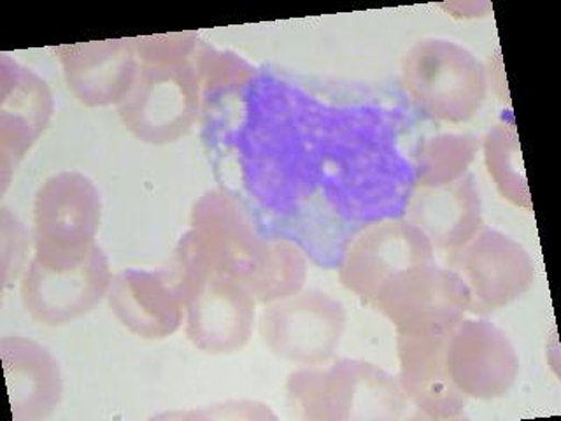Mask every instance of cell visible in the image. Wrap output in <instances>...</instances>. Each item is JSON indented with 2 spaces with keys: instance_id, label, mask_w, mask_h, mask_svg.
<instances>
[{
  "instance_id": "obj_11",
  "label": "cell",
  "mask_w": 561,
  "mask_h": 421,
  "mask_svg": "<svg viewBox=\"0 0 561 421\" xmlns=\"http://www.w3.org/2000/svg\"><path fill=\"white\" fill-rule=\"evenodd\" d=\"M107 304L119 323L137 338H169L183 321V298L171 269L119 271L111 281Z\"/></svg>"
},
{
  "instance_id": "obj_10",
  "label": "cell",
  "mask_w": 561,
  "mask_h": 421,
  "mask_svg": "<svg viewBox=\"0 0 561 421\" xmlns=\"http://www.w3.org/2000/svg\"><path fill=\"white\" fill-rule=\"evenodd\" d=\"M0 155L2 181L37 143L53 114V96L44 79L2 55L0 67Z\"/></svg>"
},
{
  "instance_id": "obj_7",
  "label": "cell",
  "mask_w": 561,
  "mask_h": 421,
  "mask_svg": "<svg viewBox=\"0 0 561 421\" xmlns=\"http://www.w3.org/2000/svg\"><path fill=\"white\" fill-rule=\"evenodd\" d=\"M469 298L460 277L428 263L391 277L370 304L397 325L400 335H420L451 332Z\"/></svg>"
},
{
  "instance_id": "obj_9",
  "label": "cell",
  "mask_w": 561,
  "mask_h": 421,
  "mask_svg": "<svg viewBox=\"0 0 561 421\" xmlns=\"http://www.w3.org/2000/svg\"><path fill=\"white\" fill-rule=\"evenodd\" d=\"M432 263V242L416 225L385 221L373 225L350 246L341 268L346 288L373 303L391 277Z\"/></svg>"
},
{
  "instance_id": "obj_5",
  "label": "cell",
  "mask_w": 561,
  "mask_h": 421,
  "mask_svg": "<svg viewBox=\"0 0 561 421\" xmlns=\"http://www.w3.org/2000/svg\"><path fill=\"white\" fill-rule=\"evenodd\" d=\"M346 329L341 303L323 292H302L268 304L260 320V335L277 356L320 367L337 351Z\"/></svg>"
},
{
  "instance_id": "obj_12",
  "label": "cell",
  "mask_w": 561,
  "mask_h": 421,
  "mask_svg": "<svg viewBox=\"0 0 561 421\" xmlns=\"http://www.w3.org/2000/svg\"><path fill=\"white\" fill-rule=\"evenodd\" d=\"M55 53L60 58L70 92L90 107L118 105L139 69L131 39L67 44L55 48Z\"/></svg>"
},
{
  "instance_id": "obj_15",
  "label": "cell",
  "mask_w": 561,
  "mask_h": 421,
  "mask_svg": "<svg viewBox=\"0 0 561 421\" xmlns=\"http://www.w3.org/2000/svg\"><path fill=\"white\" fill-rule=\"evenodd\" d=\"M0 356L14 421L51 417L64 397V377L55 356L22 335L2 338Z\"/></svg>"
},
{
  "instance_id": "obj_17",
  "label": "cell",
  "mask_w": 561,
  "mask_h": 421,
  "mask_svg": "<svg viewBox=\"0 0 561 421\" xmlns=\"http://www.w3.org/2000/svg\"><path fill=\"white\" fill-rule=\"evenodd\" d=\"M412 221L443 248L465 244L481 225L479 195L472 180L421 190L412 202Z\"/></svg>"
},
{
  "instance_id": "obj_2",
  "label": "cell",
  "mask_w": 561,
  "mask_h": 421,
  "mask_svg": "<svg viewBox=\"0 0 561 421\" xmlns=\"http://www.w3.org/2000/svg\"><path fill=\"white\" fill-rule=\"evenodd\" d=\"M288 397L309 420H391L403 408L402 391L385 371L351 360L295 373Z\"/></svg>"
},
{
  "instance_id": "obj_4",
  "label": "cell",
  "mask_w": 561,
  "mask_h": 421,
  "mask_svg": "<svg viewBox=\"0 0 561 421\" xmlns=\"http://www.w3.org/2000/svg\"><path fill=\"white\" fill-rule=\"evenodd\" d=\"M198 111V72L184 60L139 61L136 79L118 104L123 125L137 139L165 145L192 127Z\"/></svg>"
},
{
  "instance_id": "obj_16",
  "label": "cell",
  "mask_w": 561,
  "mask_h": 421,
  "mask_svg": "<svg viewBox=\"0 0 561 421\" xmlns=\"http://www.w3.org/2000/svg\"><path fill=\"white\" fill-rule=\"evenodd\" d=\"M446 333L400 335V368L402 386L420 408L426 411L460 409L465 400L458 397L446 365Z\"/></svg>"
},
{
  "instance_id": "obj_14",
  "label": "cell",
  "mask_w": 561,
  "mask_h": 421,
  "mask_svg": "<svg viewBox=\"0 0 561 421\" xmlns=\"http://www.w3.org/2000/svg\"><path fill=\"white\" fill-rule=\"evenodd\" d=\"M451 262L472 286L470 295H478L491 306L519 297L534 277L528 254L508 237L488 228L461 244Z\"/></svg>"
},
{
  "instance_id": "obj_8",
  "label": "cell",
  "mask_w": 561,
  "mask_h": 421,
  "mask_svg": "<svg viewBox=\"0 0 561 421\" xmlns=\"http://www.w3.org/2000/svg\"><path fill=\"white\" fill-rule=\"evenodd\" d=\"M113 272L101 246L72 268L53 269L32 259L22 280V300L32 320L46 327L72 323L107 297Z\"/></svg>"
},
{
  "instance_id": "obj_6",
  "label": "cell",
  "mask_w": 561,
  "mask_h": 421,
  "mask_svg": "<svg viewBox=\"0 0 561 421\" xmlns=\"http://www.w3.org/2000/svg\"><path fill=\"white\" fill-rule=\"evenodd\" d=\"M403 81L430 114L451 122L476 114L486 90L479 61L447 41L417 44L405 58Z\"/></svg>"
},
{
  "instance_id": "obj_13",
  "label": "cell",
  "mask_w": 561,
  "mask_h": 421,
  "mask_svg": "<svg viewBox=\"0 0 561 421\" xmlns=\"http://www.w3.org/2000/svg\"><path fill=\"white\" fill-rule=\"evenodd\" d=\"M447 373L460 391L476 397H499L516 376L517 360L504 333L490 325H461L446 338Z\"/></svg>"
},
{
  "instance_id": "obj_1",
  "label": "cell",
  "mask_w": 561,
  "mask_h": 421,
  "mask_svg": "<svg viewBox=\"0 0 561 421\" xmlns=\"http://www.w3.org/2000/svg\"><path fill=\"white\" fill-rule=\"evenodd\" d=\"M186 311V333L195 346L228 355L250 341L253 295L233 277L213 271L184 236L171 269Z\"/></svg>"
},
{
  "instance_id": "obj_3",
  "label": "cell",
  "mask_w": 561,
  "mask_h": 421,
  "mask_svg": "<svg viewBox=\"0 0 561 421\" xmlns=\"http://www.w3.org/2000/svg\"><path fill=\"white\" fill-rule=\"evenodd\" d=\"M101 193L79 172H60L44 181L34 202V260L67 269L95 250L101 227Z\"/></svg>"
}]
</instances>
